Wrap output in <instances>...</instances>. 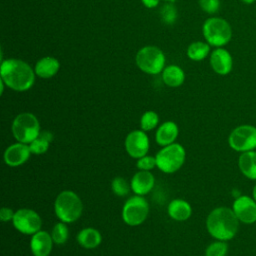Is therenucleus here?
Returning <instances> with one entry per match:
<instances>
[{
	"label": "nucleus",
	"mask_w": 256,
	"mask_h": 256,
	"mask_svg": "<svg viewBox=\"0 0 256 256\" xmlns=\"http://www.w3.org/2000/svg\"><path fill=\"white\" fill-rule=\"evenodd\" d=\"M167 212L171 219L178 222H184L192 216V207L186 200L174 199L168 204Z\"/></svg>",
	"instance_id": "obj_18"
},
{
	"label": "nucleus",
	"mask_w": 256,
	"mask_h": 256,
	"mask_svg": "<svg viewBox=\"0 0 256 256\" xmlns=\"http://www.w3.org/2000/svg\"><path fill=\"white\" fill-rule=\"evenodd\" d=\"M54 211L61 222L66 224L74 223L82 216L83 203L77 193L71 190H64L55 199Z\"/></svg>",
	"instance_id": "obj_3"
},
{
	"label": "nucleus",
	"mask_w": 256,
	"mask_h": 256,
	"mask_svg": "<svg viewBox=\"0 0 256 256\" xmlns=\"http://www.w3.org/2000/svg\"><path fill=\"white\" fill-rule=\"evenodd\" d=\"M209 53L210 45L201 41L192 43L187 49V55L193 61H202L209 55Z\"/></svg>",
	"instance_id": "obj_24"
},
{
	"label": "nucleus",
	"mask_w": 256,
	"mask_h": 256,
	"mask_svg": "<svg viewBox=\"0 0 256 256\" xmlns=\"http://www.w3.org/2000/svg\"><path fill=\"white\" fill-rule=\"evenodd\" d=\"M41 127L38 118L29 112H24L15 117L12 123V134L17 142L30 144L40 134Z\"/></svg>",
	"instance_id": "obj_5"
},
{
	"label": "nucleus",
	"mask_w": 256,
	"mask_h": 256,
	"mask_svg": "<svg viewBox=\"0 0 256 256\" xmlns=\"http://www.w3.org/2000/svg\"><path fill=\"white\" fill-rule=\"evenodd\" d=\"M238 220L244 224L256 222V201L247 196H239L235 199L232 207Z\"/></svg>",
	"instance_id": "obj_12"
},
{
	"label": "nucleus",
	"mask_w": 256,
	"mask_h": 256,
	"mask_svg": "<svg viewBox=\"0 0 256 256\" xmlns=\"http://www.w3.org/2000/svg\"><path fill=\"white\" fill-rule=\"evenodd\" d=\"M60 69L59 61L54 57H44L40 59L35 66V74L43 79H49L55 76Z\"/></svg>",
	"instance_id": "obj_20"
},
{
	"label": "nucleus",
	"mask_w": 256,
	"mask_h": 256,
	"mask_svg": "<svg viewBox=\"0 0 256 256\" xmlns=\"http://www.w3.org/2000/svg\"><path fill=\"white\" fill-rule=\"evenodd\" d=\"M179 135L178 125L173 121H166L162 123L155 134L156 143L162 147L175 143Z\"/></svg>",
	"instance_id": "obj_17"
},
{
	"label": "nucleus",
	"mask_w": 256,
	"mask_h": 256,
	"mask_svg": "<svg viewBox=\"0 0 256 256\" xmlns=\"http://www.w3.org/2000/svg\"><path fill=\"white\" fill-rule=\"evenodd\" d=\"M12 224L18 232L32 236L41 230L42 219L35 210L22 208L15 212Z\"/></svg>",
	"instance_id": "obj_10"
},
{
	"label": "nucleus",
	"mask_w": 256,
	"mask_h": 256,
	"mask_svg": "<svg viewBox=\"0 0 256 256\" xmlns=\"http://www.w3.org/2000/svg\"><path fill=\"white\" fill-rule=\"evenodd\" d=\"M177 17V12L172 5H166L162 10V18L167 24H172Z\"/></svg>",
	"instance_id": "obj_31"
},
{
	"label": "nucleus",
	"mask_w": 256,
	"mask_h": 256,
	"mask_svg": "<svg viewBox=\"0 0 256 256\" xmlns=\"http://www.w3.org/2000/svg\"><path fill=\"white\" fill-rule=\"evenodd\" d=\"M252 195H253V199L256 201V184H255V186H254V188H253Z\"/></svg>",
	"instance_id": "obj_34"
},
{
	"label": "nucleus",
	"mask_w": 256,
	"mask_h": 256,
	"mask_svg": "<svg viewBox=\"0 0 256 256\" xmlns=\"http://www.w3.org/2000/svg\"><path fill=\"white\" fill-rule=\"evenodd\" d=\"M166 1H174V0H166Z\"/></svg>",
	"instance_id": "obj_36"
},
{
	"label": "nucleus",
	"mask_w": 256,
	"mask_h": 256,
	"mask_svg": "<svg viewBox=\"0 0 256 256\" xmlns=\"http://www.w3.org/2000/svg\"><path fill=\"white\" fill-rule=\"evenodd\" d=\"M76 239L78 244L85 249H95L102 243L101 233L93 227L83 228L77 234Z\"/></svg>",
	"instance_id": "obj_19"
},
{
	"label": "nucleus",
	"mask_w": 256,
	"mask_h": 256,
	"mask_svg": "<svg viewBox=\"0 0 256 256\" xmlns=\"http://www.w3.org/2000/svg\"><path fill=\"white\" fill-rule=\"evenodd\" d=\"M32 152L30 146L17 142L10 145L4 152V162L9 167H19L24 165L30 158Z\"/></svg>",
	"instance_id": "obj_13"
},
{
	"label": "nucleus",
	"mask_w": 256,
	"mask_h": 256,
	"mask_svg": "<svg viewBox=\"0 0 256 256\" xmlns=\"http://www.w3.org/2000/svg\"><path fill=\"white\" fill-rule=\"evenodd\" d=\"M157 168L165 174H173L180 170L186 160L185 148L179 143L162 147L156 154Z\"/></svg>",
	"instance_id": "obj_4"
},
{
	"label": "nucleus",
	"mask_w": 256,
	"mask_h": 256,
	"mask_svg": "<svg viewBox=\"0 0 256 256\" xmlns=\"http://www.w3.org/2000/svg\"><path fill=\"white\" fill-rule=\"evenodd\" d=\"M160 122L159 115L155 111H147L145 112L140 119V128L145 131H151L155 129Z\"/></svg>",
	"instance_id": "obj_26"
},
{
	"label": "nucleus",
	"mask_w": 256,
	"mask_h": 256,
	"mask_svg": "<svg viewBox=\"0 0 256 256\" xmlns=\"http://www.w3.org/2000/svg\"><path fill=\"white\" fill-rule=\"evenodd\" d=\"M54 241L51 234L40 230L32 235L30 240V250L33 256H49L52 252Z\"/></svg>",
	"instance_id": "obj_14"
},
{
	"label": "nucleus",
	"mask_w": 256,
	"mask_h": 256,
	"mask_svg": "<svg viewBox=\"0 0 256 256\" xmlns=\"http://www.w3.org/2000/svg\"><path fill=\"white\" fill-rule=\"evenodd\" d=\"M203 35L210 46L220 48L230 42L232 38V28L226 20L212 17L205 21L203 25Z\"/></svg>",
	"instance_id": "obj_6"
},
{
	"label": "nucleus",
	"mask_w": 256,
	"mask_h": 256,
	"mask_svg": "<svg viewBox=\"0 0 256 256\" xmlns=\"http://www.w3.org/2000/svg\"><path fill=\"white\" fill-rule=\"evenodd\" d=\"M136 64L143 72L150 75H157L164 69L165 56L158 47L146 46L137 53Z\"/></svg>",
	"instance_id": "obj_8"
},
{
	"label": "nucleus",
	"mask_w": 256,
	"mask_h": 256,
	"mask_svg": "<svg viewBox=\"0 0 256 256\" xmlns=\"http://www.w3.org/2000/svg\"><path fill=\"white\" fill-rule=\"evenodd\" d=\"M256 0H242V2L243 3H245V4H252V3H254Z\"/></svg>",
	"instance_id": "obj_35"
},
{
	"label": "nucleus",
	"mask_w": 256,
	"mask_h": 256,
	"mask_svg": "<svg viewBox=\"0 0 256 256\" xmlns=\"http://www.w3.org/2000/svg\"><path fill=\"white\" fill-rule=\"evenodd\" d=\"M200 7L208 14H215L220 9V0H199Z\"/></svg>",
	"instance_id": "obj_30"
},
{
	"label": "nucleus",
	"mask_w": 256,
	"mask_h": 256,
	"mask_svg": "<svg viewBox=\"0 0 256 256\" xmlns=\"http://www.w3.org/2000/svg\"><path fill=\"white\" fill-rule=\"evenodd\" d=\"M239 169L242 174L251 180H256V151L244 152L238 160Z\"/></svg>",
	"instance_id": "obj_21"
},
{
	"label": "nucleus",
	"mask_w": 256,
	"mask_h": 256,
	"mask_svg": "<svg viewBox=\"0 0 256 256\" xmlns=\"http://www.w3.org/2000/svg\"><path fill=\"white\" fill-rule=\"evenodd\" d=\"M54 139V135L50 131H41L39 136L29 144L32 154L41 155L48 151L50 144Z\"/></svg>",
	"instance_id": "obj_23"
},
{
	"label": "nucleus",
	"mask_w": 256,
	"mask_h": 256,
	"mask_svg": "<svg viewBox=\"0 0 256 256\" xmlns=\"http://www.w3.org/2000/svg\"><path fill=\"white\" fill-rule=\"evenodd\" d=\"M124 145L126 152L131 158L139 159L148 155L150 141L147 133L142 129L133 130L126 136Z\"/></svg>",
	"instance_id": "obj_11"
},
{
	"label": "nucleus",
	"mask_w": 256,
	"mask_h": 256,
	"mask_svg": "<svg viewBox=\"0 0 256 256\" xmlns=\"http://www.w3.org/2000/svg\"><path fill=\"white\" fill-rule=\"evenodd\" d=\"M15 215V211H13L11 208L3 207L0 210V220L2 222H12Z\"/></svg>",
	"instance_id": "obj_32"
},
{
	"label": "nucleus",
	"mask_w": 256,
	"mask_h": 256,
	"mask_svg": "<svg viewBox=\"0 0 256 256\" xmlns=\"http://www.w3.org/2000/svg\"><path fill=\"white\" fill-rule=\"evenodd\" d=\"M228 244L226 241L217 240L211 243L205 250V256H226L228 253Z\"/></svg>",
	"instance_id": "obj_28"
},
{
	"label": "nucleus",
	"mask_w": 256,
	"mask_h": 256,
	"mask_svg": "<svg viewBox=\"0 0 256 256\" xmlns=\"http://www.w3.org/2000/svg\"><path fill=\"white\" fill-rule=\"evenodd\" d=\"M131 190L135 195L145 196L149 194L155 186V177L150 171L139 170L136 172L131 181Z\"/></svg>",
	"instance_id": "obj_16"
},
{
	"label": "nucleus",
	"mask_w": 256,
	"mask_h": 256,
	"mask_svg": "<svg viewBox=\"0 0 256 256\" xmlns=\"http://www.w3.org/2000/svg\"><path fill=\"white\" fill-rule=\"evenodd\" d=\"M0 74L6 86L17 92L29 90L35 82V71L29 64L18 59L2 61Z\"/></svg>",
	"instance_id": "obj_1"
},
{
	"label": "nucleus",
	"mask_w": 256,
	"mask_h": 256,
	"mask_svg": "<svg viewBox=\"0 0 256 256\" xmlns=\"http://www.w3.org/2000/svg\"><path fill=\"white\" fill-rule=\"evenodd\" d=\"M162 79L167 86L177 88L184 83L185 73L180 67L176 65H170L163 70Z\"/></svg>",
	"instance_id": "obj_22"
},
{
	"label": "nucleus",
	"mask_w": 256,
	"mask_h": 256,
	"mask_svg": "<svg viewBox=\"0 0 256 256\" xmlns=\"http://www.w3.org/2000/svg\"><path fill=\"white\" fill-rule=\"evenodd\" d=\"M160 0H142V3L147 8H155L158 6Z\"/></svg>",
	"instance_id": "obj_33"
},
{
	"label": "nucleus",
	"mask_w": 256,
	"mask_h": 256,
	"mask_svg": "<svg viewBox=\"0 0 256 256\" xmlns=\"http://www.w3.org/2000/svg\"><path fill=\"white\" fill-rule=\"evenodd\" d=\"M239 222L233 209L218 207L208 215L206 228L214 239L227 242L236 236L239 229Z\"/></svg>",
	"instance_id": "obj_2"
},
{
	"label": "nucleus",
	"mask_w": 256,
	"mask_h": 256,
	"mask_svg": "<svg viewBox=\"0 0 256 256\" xmlns=\"http://www.w3.org/2000/svg\"><path fill=\"white\" fill-rule=\"evenodd\" d=\"M210 64L215 73L225 76L233 68V59L231 54L224 48H216L210 56Z\"/></svg>",
	"instance_id": "obj_15"
},
{
	"label": "nucleus",
	"mask_w": 256,
	"mask_h": 256,
	"mask_svg": "<svg viewBox=\"0 0 256 256\" xmlns=\"http://www.w3.org/2000/svg\"><path fill=\"white\" fill-rule=\"evenodd\" d=\"M149 211V203L144 196L135 195L125 202L122 208V219L128 226H139L146 221Z\"/></svg>",
	"instance_id": "obj_7"
},
{
	"label": "nucleus",
	"mask_w": 256,
	"mask_h": 256,
	"mask_svg": "<svg viewBox=\"0 0 256 256\" xmlns=\"http://www.w3.org/2000/svg\"><path fill=\"white\" fill-rule=\"evenodd\" d=\"M136 167H137L139 170L151 171V170H153L155 167H157L156 157H153V156H150V155L143 156V157L137 159Z\"/></svg>",
	"instance_id": "obj_29"
},
{
	"label": "nucleus",
	"mask_w": 256,
	"mask_h": 256,
	"mask_svg": "<svg viewBox=\"0 0 256 256\" xmlns=\"http://www.w3.org/2000/svg\"><path fill=\"white\" fill-rule=\"evenodd\" d=\"M229 146L237 152H248L256 149V127L241 125L236 127L229 135Z\"/></svg>",
	"instance_id": "obj_9"
},
{
	"label": "nucleus",
	"mask_w": 256,
	"mask_h": 256,
	"mask_svg": "<svg viewBox=\"0 0 256 256\" xmlns=\"http://www.w3.org/2000/svg\"><path fill=\"white\" fill-rule=\"evenodd\" d=\"M51 236L54 241V244L59 246L66 244L69 239V228L67 224L61 221L55 224L52 229Z\"/></svg>",
	"instance_id": "obj_25"
},
{
	"label": "nucleus",
	"mask_w": 256,
	"mask_h": 256,
	"mask_svg": "<svg viewBox=\"0 0 256 256\" xmlns=\"http://www.w3.org/2000/svg\"><path fill=\"white\" fill-rule=\"evenodd\" d=\"M111 189L116 196L125 197L131 190V185L123 177H116L111 183Z\"/></svg>",
	"instance_id": "obj_27"
}]
</instances>
